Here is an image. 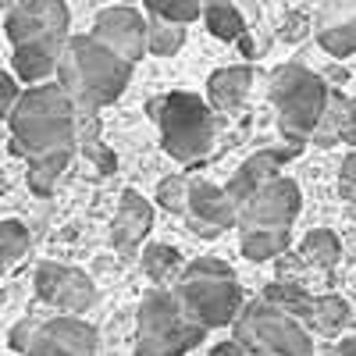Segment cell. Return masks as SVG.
Masks as SVG:
<instances>
[{
  "instance_id": "4fadbf2b",
  "label": "cell",
  "mask_w": 356,
  "mask_h": 356,
  "mask_svg": "<svg viewBox=\"0 0 356 356\" xmlns=\"http://www.w3.org/2000/svg\"><path fill=\"white\" fill-rule=\"evenodd\" d=\"M189 228L200 239H218L221 232L235 228V203L225 196L221 186L203 182V178H189L186 189V214Z\"/></svg>"
},
{
  "instance_id": "7402d4cb",
  "label": "cell",
  "mask_w": 356,
  "mask_h": 356,
  "mask_svg": "<svg viewBox=\"0 0 356 356\" xmlns=\"http://www.w3.org/2000/svg\"><path fill=\"white\" fill-rule=\"evenodd\" d=\"M200 15H203L207 29H211V36H218L225 43L243 40V33H246V22H243L239 8H235L232 0H203V11Z\"/></svg>"
},
{
  "instance_id": "277c9868",
  "label": "cell",
  "mask_w": 356,
  "mask_h": 356,
  "mask_svg": "<svg viewBox=\"0 0 356 356\" xmlns=\"http://www.w3.org/2000/svg\"><path fill=\"white\" fill-rule=\"evenodd\" d=\"M207 339V328L193 321L171 289L143 296L136 310V356H186Z\"/></svg>"
},
{
  "instance_id": "6da1fadb",
  "label": "cell",
  "mask_w": 356,
  "mask_h": 356,
  "mask_svg": "<svg viewBox=\"0 0 356 356\" xmlns=\"http://www.w3.org/2000/svg\"><path fill=\"white\" fill-rule=\"evenodd\" d=\"M11 139L15 154L29 164V189L36 196H50L57 189V178L75 157V107L61 93L57 82L29 86L18 93L11 114Z\"/></svg>"
},
{
  "instance_id": "4316f807",
  "label": "cell",
  "mask_w": 356,
  "mask_h": 356,
  "mask_svg": "<svg viewBox=\"0 0 356 356\" xmlns=\"http://www.w3.org/2000/svg\"><path fill=\"white\" fill-rule=\"evenodd\" d=\"M29 246H33V239H29V228L22 221H0V275H8L29 253Z\"/></svg>"
},
{
  "instance_id": "7a4b0ae2",
  "label": "cell",
  "mask_w": 356,
  "mask_h": 356,
  "mask_svg": "<svg viewBox=\"0 0 356 356\" xmlns=\"http://www.w3.org/2000/svg\"><path fill=\"white\" fill-rule=\"evenodd\" d=\"M57 86L72 100L75 111H100L125 93L132 79V65L111 54L93 36H68L57 57Z\"/></svg>"
},
{
  "instance_id": "8992f818",
  "label": "cell",
  "mask_w": 356,
  "mask_h": 356,
  "mask_svg": "<svg viewBox=\"0 0 356 356\" xmlns=\"http://www.w3.org/2000/svg\"><path fill=\"white\" fill-rule=\"evenodd\" d=\"M232 328L246 356H314V335L303 328V321L267 300L243 303Z\"/></svg>"
},
{
  "instance_id": "ffe728a7",
  "label": "cell",
  "mask_w": 356,
  "mask_h": 356,
  "mask_svg": "<svg viewBox=\"0 0 356 356\" xmlns=\"http://www.w3.org/2000/svg\"><path fill=\"white\" fill-rule=\"evenodd\" d=\"M346 324H349V303L342 300V296H314L310 300L307 317H303V328L310 335L339 339Z\"/></svg>"
},
{
  "instance_id": "d4e9b609",
  "label": "cell",
  "mask_w": 356,
  "mask_h": 356,
  "mask_svg": "<svg viewBox=\"0 0 356 356\" xmlns=\"http://www.w3.org/2000/svg\"><path fill=\"white\" fill-rule=\"evenodd\" d=\"M292 235L289 232H243V257L246 260H278L282 253H289Z\"/></svg>"
},
{
  "instance_id": "cb8c5ba5",
  "label": "cell",
  "mask_w": 356,
  "mask_h": 356,
  "mask_svg": "<svg viewBox=\"0 0 356 356\" xmlns=\"http://www.w3.org/2000/svg\"><path fill=\"white\" fill-rule=\"evenodd\" d=\"M182 43H186V25H175V22L146 15V54L171 57V54L182 50Z\"/></svg>"
},
{
  "instance_id": "3957f363",
  "label": "cell",
  "mask_w": 356,
  "mask_h": 356,
  "mask_svg": "<svg viewBox=\"0 0 356 356\" xmlns=\"http://www.w3.org/2000/svg\"><path fill=\"white\" fill-rule=\"evenodd\" d=\"M171 296L203 328H225V324L235 321V314L243 307L239 278L218 257H200V260L186 264L178 282L171 285Z\"/></svg>"
},
{
  "instance_id": "836d02e7",
  "label": "cell",
  "mask_w": 356,
  "mask_h": 356,
  "mask_svg": "<svg viewBox=\"0 0 356 356\" xmlns=\"http://www.w3.org/2000/svg\"><path fill=\"white\" fill-rule=\"evenodd\" d=\"M15 4V0H0V8H11Z\"/></svg>"
},
{
  "instance_id": "ac0fdd59",
  "label": "cell",
  "mask_w": 356,
  "mask_h": 356,
  "mask_svg": "<svg viewBox=\"0 0 356 356\" xmlns=\"http://www.w3.org/2000/svg\"><path fill=\"white\" fill-rule=\"evenodd\" d=\"M250 86H253V68H250V65L218 68L211 79H207V107L239 111L243 100L250 97Z\"/></svg>"
},
{
  "instance_id": "52a82bcc",
  "label": "cell",
  "mask_w": 356,
  "mask_h": 356,
  "mask_svg": "<svg viewBox=\"0 0 356 356\" xmlns=\"http://www.w3.org/2000/svg\"><path fill=\"white\" fill-rule=\"evenodd\" d=\"M271 104L278 111V129L292 146H303L328 104V82L303 65H278L271 72Z\"/></svg>"
},
{
  "instance_id": "2e32d148",
  "label": "cell",
  "mask_w": 356,
  "mask_h": 356,
  "mask_svg": "<svg viewBox=\"0 0 356 356\" xmlns=\"http://www.w3.org/2000/svg\"><path fill=\"white\" fill-rule=\"evenodd\" d=\"M310 139L317 146H339V143L356 146V97L328 93V104H324Z\"/></svg>"
},
{
  "instance_id": "44dd1931",
  "label": "cell",
  "mask_w": 356,
  "mask_h": 356,
  "mask_svg": "<svg viewBox=\"0 0 356 356\" xmlns=\"http://www.w3.org/2000/svg\"><path fill=\"white\" fill-rule=\"evenodd\" d=\"M182 267H186V260H182V253H178L175 246H164V243H154V246H146L143 250V271H146V278H150L154 285H175L178 282V275H182Z\"/></svg>"
},
{
  "instance_id": "ba28073f",
  "label": "cell",
  "mask_w": 356,
  "mask_h": 356,
  "mask_svg": "<svg viewBox=\"0 0 356 356\" xmlns=\"http://www.w3.org/2000/svg\"><path fill=\"white\" fill-rule=\"evenodd\" d=\"M11 349L22 356H100V335L82 317L18 321L11 332Z\"/></svg>"
},
{
  "instance_id": "9c48e42d",
  "label": "cell",
  "mask_w": 356,
  "mask_h": 356,
  "mask_svg": "<svg viewBox=\"0 0 356 356\" xmlns=\"http://www.w3.org/2000/svg\"><path fill=\"white\" fill-rule=\"evenodd\" d=\"M300 186L292 178L275 175L271 182L253 189L235 207V228L239 232H292V221L300 218Z\"/></svg>"
},
{
  "instance_id": "4dcf8cb0",
  "label": "cell",
  "mask_w": 356,
  "mask_h": 356,
  "mask_svg": "<svg viewBox=\"0 0 356 356\" xmlns=\"http://www.w3.org/2000/svg\"><path fill=\"white\" fill-rule=\"evenodd\" d=\"M18 79L15 75H8V72H0V122L11 114V107H15V100H18Z\"/></svg>"
},
{
  "instance_id": "d6a6232c",
  "label": "cell",
  "mask_w": 356,
  "mask_h": 356,
  "mask_svg": "<svg viewBox=\"0 0 356 356\" xmlns=\"http://www.w3.org/2000/svg\"><path fill=\"white\" fill-rule=\"evenodd\" d=\"M211 356H246V353H243V346L235 342V339H228V342H218L211 349Z\"/></svg>"
},
{
  "instance_id": "9a60e30c",
  "label": "cell",
  "mask_w": 356,
  "mask_h": 356,
  "mask_svg": "<svg viewBox=\"0 0 356 356\" xmlns=\"http://www.w3.org/2000/svg\"><path fill=\"white\" fill-rule=\"evenodd\" d=\"M154 228V207L143 193L125 189L122 200H118V211L111 221V243L122 250V253H136L143 246V239L150 235Z\"/></svg>"
},
{
  "instance_id": "8fae6325",
  "label": "cell",
  "mask_w": 356,
  "mask_h": 356,
  "mask_svg": "<svg viewBox=\"0 0 356 356\" xmlns=\"http://www.w3.org/2000/svg\"><path fill=\"white\" fill-rule=\"evenodd\" d=\"M33 285H36L40 300L54 310H61L65 317H79V314L97 307L93 278H89L86 271H79V267H72V264H54V260L40 264Z\"/></svg>"
},
{
  "instance_id": "7c38bea8",
  "label": "cell",
  "mask_w": 356,
  "mask_h": 356,
  "mask_svg": "<svg viewBox=\"0 0 356 356\" xmlns=\"http://www.w3.org/2000/svg\"><path fill=\"white\" fill-rule=\"evenodd\" d=\"M89 36L104 43L111 54H118L122 61L136 65L146 54V15L132 4H111L97 15Z\"/></svg>"
},
{
  "instance_id": "5b68a950",
  "label": "cell",
  "mask_w": 356,
  "mask_h": 356,
  "mask_svg": "<svg viewBox=\"0 0 356 356\" xmlns=\"http://www.w3.org/2000/svg\"><path fill=\"white\" fill-rule=\"evenodd\" d=\"M150 114L157 118L164 154L178 164H193L211 154L214 146V114L196 93H164L150 104Z\"/></svg>"
},
{
  "instance_id": "30bf717a",
  "label": "cell",
  "mask_w": 356,
  "mask_h": 356,
  "mask_svg": "<svg viewBox=\"0 0 356 356\" xmlns=\"http://www.w3.org/2000/svg\"><path fill=\"white\" fill-rule=\"evenodd\" d=\"M72 29V15L65 0H15L4 18V33L11 47L43 43V47H65Z\"/></svg>"
},
{
  "instance_id": "e0dca14e",
  "label": "cell",
  "mask_w": 356,
  "mask_h": 356,
  "mask_svg": "<svg viewBox=\"0 0 356 356\" xmlns=\"http://www.w3.org/2000/svg\"><path fill=\"white\" fill-rule=\"evenodd\" d=\"M285 157H296V154H282V150H257L253 157H246L239 168H235V175L228 178V186H225V196L239 207L253 189H260L264 182H271L275 175H282V161Z\"/></svg>"
},
{
  "instance_id": "d6986e66",
  "label": "cell",
  "mask_w": 356,
  "mask_h": 356,
  "mask_svg": "<svg viewBox=\"0 0 356 356\" xmlns=\"http://www.w3.org/2000/svg\"><path fill=\"white\" fill-rule=\"evenodd\" d=\"M65 47H43V43H25V47H15V79L29 82V86H43L50 82V75L57 72V57H61Z\"/></svg>"
},
{
  "instance_id": "f546056e",
  "label": "cell",
  "mask_w": 356,
  "mask_h": 356,
  "mask_svg": "<svg viewBox=\"0 0 356 356\" xmlns=\"http://www.w3.org/2000/svg\"><path fill=\"white\" fill-rule=\"evenodd\" d=\"M339 196H342V203L349 207V214L356 218V150L342 161V168H339Z\"/></svg>"
},
{
  "instance_id": "83f0119b",
  "label": "cell",
  "mask_w": 356,
  "mask_h": 356,
  "mask_svg": "<svg viewBox=\"0 0 356 356\" xmlns=\"http://www.w3.org/2000/svg\"><path fill=\"white\" fill-rule=\"evenodd\" d=\"M143 8L154 18H164V22H175V25H189V22L200 18L203 0H143Z\"/></svg>"
},
{
  "instance_id": "1f68e13d",
  "label": "cell",
  "mask_w": 356,
  "mask_h": 356,
  "mask_svg": "<svg viewBox=\"0 0 356 356\" xmlns=\"http://www.w3.org/2000/svg\"><path fill=\"white\" fill-rule=\"evenodd\" d=\"M328 356H356V335H346V339H339V342L328 349Z\"/></svg>"
},
{
  "instance_id": "5bb4252c",
  "label": "cell",
  "mask_w": 356,
  "mask_h": 356,
  "mask_svg": "<svg viewBox=\"0 0 356 356\" xmlns=\"http://www.w3.org/2000/svg\"><path fill=\"white\" fill-rule=\"evenodd\" d=\"M314 36L332 57L356 54V0H321Z\"/></svg>"
},
{
  "instance_id": "603a6c76",
  "label": "cell",
  "mask_w": 356,
  "mask_h": 356,
  "mask_svg": "<svg viewBox=\"0 0 356 356\" xmlns=\"http://www.w3.org/2000/svg\"><path fill=\"white\" fill-rule=\"evenodd\" d=\"M339 253H342V243H339V235L332 228H314L300 246V260L310 267V271H332Z\"/></svg>"
},
{
  "instance_id": "484cf974",
  "label": "cell",
  "mask_w": 356,
  "mask_h": 356,
  "mask_svg": "<svg viewBox=\"0 0 356 356\" xmlns=\"http://www.w3.org/2000/svg\"><path fill=\"white\" fill-rule=\"evenodd\" d=\"M260 300H267L271 307H278V310H285V314H292V317H300V321H303L314 296H310L300 282H271V285L264 289Z\"/></svg>"
},
{
  "instance_id": "f1b7e54d",
  "label": "cell",
  "mask_w": 356,
  "mask_h": 356,
  "mask_svg": "<svg viewBox=\"0 0 356 356\" xmlns=\"http://www.w3.org/2000/svg\"><path fill=\"white\" fill-rule=\"evenodd\" d=\"M186 189H189V178L182 175H168L157 186V200L168 214H186Z\"/></svg>"
}]
</instances>
